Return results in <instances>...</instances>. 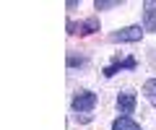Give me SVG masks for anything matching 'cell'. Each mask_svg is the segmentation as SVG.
Wrapping results in <instances>:
<instances>
[{"mask_svg":"<svg viewBox=\"0 0 156 130\" xmlns=\"http://www.w3.org/2000/svg\"><path fill=\"white\" fill-rule=\"evenodd\" d=\"M96 104V94L94 91H81V94L73 99V109L76 112H91Z\"/></svg>","mask_w":156,"mask_h":130,"instance_id":"1","label":"cell"},{"mask_svg":"<svg viewBox=\"0 0 156 130\" xmlns=\"http://www.w3.org/2000/svg\"><path fill=\"white\" fill-rule=\"evenodd\" d=\"M140 37H143V29H140V26H128V29L115 31L109 39H112V42H138Z\"/></svg>","mask_w":156,"mask_h":130,"instance_id":"2","label":"cell"},{"mask_svg":"<svg viewBox=\"0 0 156 130\" xmlns=\"http://www.w3.org/2000/svg\"><path fill=\"white\" fill-rule=\"evenodd\" d=\"M68 31L70 34H94V31H99V21L96 18H86V21H81L76 26V23H68Z\"/></svg>","mask_w":156,"mask_h":130,"instance_id":"3","label":"cell"},{"mask_svg":"<svg viewBox=\"0 0 156 130\" xmlns=\"http://www.w3.org/2000/svg\"><path fill=\"white\" fill-rule=\"evenodd\" d=\"M117 109H120L122 117H128V114L135 109V94H130V91L120 94V96H117Z\"/></svg>","mask_w":156,"mask_h":130,"instance_id":"4","label":"cell"},{"mask_svg":"<svg viewBox=\"0 0 156 130\" xmlns=\"http://www.w3.org/2000/svg\"><path fill=\"white\" fill-rule=\"evenodd\" d=\"M120 68H135V60H133V57H128V60H115L112 65H107V68H104V76H107V78H112Z\"/></svg>","mask_w":156,"mask_h":130,"instance_id":"5","label":"cell"},{"mask_svg":"<svg viewBox=\"0 0 156 130\" xmlns=\"http://www.w3.org/2000/svg\"><path fill=\"white\" fill-rule=\"evenodd\" d=\"M112 130H140V125L135 120H130V117H117L112 122Z\"/></svg>","mask_w":156,"mask_h":130,"instance_id":"6","label":"cell"},{"mask_svg":"<svg viewBox=\"0 0 156 130\" xmlns=\"http://www.w3.org/2000/svg\"><path fill=\"white\" fill-rule=\"evenodd\" d=\"M143 94H146V99H148V102L156 107V78L146 81V86H143Z\"/></svg>","mask_w":156,"mask_h":130,"instance_id":"7","label":"cell"},{"mask_svg":"<svg viewBox=\"0 0 156 130\" xmlns=\"http://www.w3.org/2000/svg\"><path fill=\"white\" fill-rule=\"evenodd\" d=\"M154 11H156V0H148V3H146V23L156 29V21H154Z\"/></svg>","mask_w":156,"mask_h":130,"instance_id":"8","label":"cell"},{"mask_svg":"<svg viewBox=\"0 0 156 130\" xmlns=\"http://www.w3.org/2000/svg\"><path fill=\"white\" fill-rule=\"evenodd\" d=\"M117 5H120V0H96L94 3L96 11H107V8H117Z\"/></svg>","mask_w":156,"mask_h":130,"instance_id":"9","label":"cell"},{"mask_svg":"<svg viewBox=\"0 0 156 130\" xmlns=\"http://www.w3.org/2000/svg\"><path fill=\"white\" fill-rule=\"evenodd\" d=\"M154 31H156V29H154Z\"/></svg>","mask_w":156,"mask_h":130,"instance_id":"10","label":"cell"}]
</instances>
